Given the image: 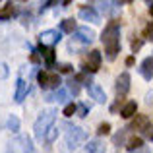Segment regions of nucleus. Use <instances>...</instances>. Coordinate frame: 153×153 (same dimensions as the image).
Returning a JSON list of instances; mask_svg holds the SVG:
<instances>
[{
	"label": "nucleus",
	"mask_w": 153,
	"mask_h": 153,
	"mask_svg": "<svg viewBox=\"0 0 153 153\" xmlns=\"http://www.w3.org/2000/svg\"><path fill=\"white\" fill-rule=\"evenodd\" d=\"M103 151V143L99 140H91L85 147V153H101Z\"/></svg>",
	"instance_id": "dca6fc26"
},
{
	"label": "nucleus",
	"mask_w": 153,
	"mask_h": 153,
	"mask_svg": "<svg viewBox=\"0 0 153 153\" xmlns=\"http://www.w3.org/2000/svg\"><path fill=\"white\" fill-rule=\"evenodd\" d=\"M60 83H62V79H60L58 74H49V87L60 89Z\"/></svg>",
	"instance_id": "412c9836"
},
{
	"label": "nucleus",
	"mask_w": 153,
	"mask_h": 153,
	"mask_svg": "<svg viewBox=\"0 0 153 153\" xmlns=\"http://www.w3.org/2000/svg\"><path fill=\"white\" fill-rule=\"evenodd\" d=\"M136 111H138L136 101H128L122 108H120V116H122V118H132V116L136 114Z\"/></svg>",
	"instance_id": "ddd939ff"
},
{
	"label": "nucleus",
	"mask_w": 153,
	"mask_h": 153,
	"mask_svg": "<svg viewBox=\"0 0 153 153\" xmlns=\"http://www.w3.org/2000/svg\"><path fill=\"white\" fill-rule=\"evenodd\" d=\"M126 132H128V128H124V130H120L118 134H114L112 143H114V146H122V143H124V138H126Z\"/></svg>",
	"instance_id": "4be33fe9"
},
{
	"label": "nucleus",
	"mask_w": 153,
	"mask_h": 153,
	"mask_svg": "<svg viewBox=\"0 0 153 153\" xmlns=\"http://www.w3.org/2000/svg\"><path fill=\"white\" fill-rule=\"evenodd\" d=\"M54 4H56V2H43V4H41V12H43V10H47L49 6H54Z\"/></svg>",
	"instance_id": "c9c22d12"
},
{
	"label": "nucleus",
	"mask_w": 153,
	"mask_h": 153,
	"mask_svg": "<svg viewBox=\"0 0 153 153\" xmlns=\"http://www.w3.org/2000/svg\"><path fill=\"white\" fill-rule=\"evenodd\" d=\"M142 45H143V41H142V39H134V41H132V51H140V49H142Z\"/></svg>",
	"instance_id": "c85d7f7f"
},
{
	"label": "nucleus",
	"mask_w": 153,
	"mask_h": 153,
	"mask_svg": "<svg viewBox=\"0 0 153 153\" xmlns=\"http://www.w3.org/2000/svg\"><path fill=\"white\" fill-rule=\"evenodd\" d=\"M22 142H23V151L25 153H33V143H31L29 138H23Z\"/></svg>",
	"instance_id": "cd10ccee"
},
{
	"label": "nucleus",
	"mask_w": 153,
	"mask_h": 153,
	"mask_svg": "<svg viewBox=\"0 0 153 153\" xmlns=\"http://www.w3.org/2000/svg\"><path fill=\"white\" fill-rule=\"evenodd\" d=\"M87 140V134L82 130V128H78V126H72V128H68V132H66V143L70 147H78L82 142H85Z\"/></svg>",
	"instance_id": "7ed1b4c3"
},
{
	"label": "nucleus",
	"mask_w": 153,
	"mask_h": 153,
	"mask_svg": "<svg viewBox=\"0 0 153 153\" xmlns=\"http://www.w3.org/2000/svg\"><path fill=\"white\" fill-rule=\"evenodd\" d=\"M60 29H62L64 33H74V31H78V27H76L74 19H64V22L60 23Z\"/></svg>",
	"instance_id": "a211bd4d"
},
{
	"label": "nucleus",
	"mask_w": 153,
	"mask_h": 153,
	"mask_svg": "<svg viewBox=\"0 0 153 153\" xmlns=\"http://www.w3.org/2000/svg\"><path fill=\"white\" fill-rule=\"evenodd\" d=\"M76 39H78L79 43H93V39H95V33L89 29V27H78V31H76V35H74Z\"/></svg>",
	"instance_id": "6e6552de"
},
{
	"label": "nucleus",
	"mask_w": 153,
	"mask_h": 153,
	"mask_svg": "<svg viewBox=\"0 0 153 153\" xmlns=\"http://www.w3.org/2000/svg\"><path fill=\"white\" fill-rule=\"evenodd\" d=\"M118 29H120V22L118 19H112V22L107 23V27L103 29V37H101L105 47L112 45V43H120L118 41Z\"/></svg>",
	"instance_id": "f03ea898"
},
{
	"label": "nucleus",
	"mask_w": 153,
	"mask_h": 153,
	"mask_svg": "<svg viewBox=\"0 0 153 153\" xmlns=\"http://www.w3.org/2000/svg\"><path fill=\"white\" fill-rule=\"evenodd\" d=\"M134 153H149V149H147V147H142V149H138V151H134Z\"/></svg>",
	"instance_id": "4c0bfd02"
},
{
	"label": "nucleus",
	"mask_w": 153,
	"mask_h": 153,
	"mask_svg": "<svg viewBox=\"0 0 153 153\" xmlns=\"http://www.w3.org/2000/svg\"><path fill=\"white\" fill-rule=\"evenodd\" d=\"M6 126H8V130H10V132H19V118L16 114H10Z\"/></svg>",
	"instance_id": "6ab92c4d"
},
{
	"label": "nucleus",
	"mask_w": 153,
	"mask_h": 153,
	"mask_svg": "<svg viewBox=\"0 0 153 153\" xmlns=\"http://www.w3.org/2000/svg\"><path fill=\"white\" fill-rule=\"evenodd\" d=\"M79 18L85 19V22H93V23L99 22V14H97V12H95L91 6H83L82 10H79Z\"/></svg>",
	"instance_id": "9b49d317"
},
{
	"label": "nucleus",
	"mask_w": 153,
	"mask_h": 153,
	"mask_svg": "<svg viewBox=\"0 0 153 153\" xmlns=\"http://www.w3.org/2000/svg\"><path fill=\"white\" fill-rule=\"evenodd\" d=\"M99 68H101V52H99V51H91L89 56H87V66H85V70L97 72Z\"/></svg>",
	"instance_id": "0eeeda50"
},
{
	"label": "nucleus",
	"mask_w": 153,
	"mask_h": 153,
	"mask_svg": "<svg viewBox=\"0 0 153 153\" xmlns=\"http://www.w3.org/2000/svg\"><path fill=\"white\" fill-rule=\"evenodd\" d=\"M12 14H14V4L8 2L6 6L0 10V19H8V18H12Z\"/></svg>",
	"instance_id": "aec40b11"
},
{
	"label": "nucleus",
	"mask_w": 153,
	"mask_h": 153,
	"mask_svg": "<svg viewBox=\"0 0 153 153\" xmlns=\"http://www.w3.org/2000/svg\"><path fill=\"white\" fill-rule=\"evenodd\" d=\"M76 111H78V107H76L74 103L66 105V107H64V116H68V118H70V116H74V114H76Z\"/></svg>",
	"instance_id": "a878e982"
},
{
	"label": "nucleus",
	"mask_w": 153,
	"mask_h": 153,
	"mask_svg": "<svg viewBox=\"0 0 153 153\" xmlns=\"http://www.w3.org/2000/svg\"><path fill=\"white\" fill-rule=\"evenodd\" d=\"M54 138H56V128H52V130L49 132V134H47V142L51 143V142H52V140H54Z\"/></svg>",
	"instance_id": "473e14b6"
},
{
	"label": "nucleus",
	"mask_w": 153,
	"mask_h": 153,
	"mask_svg": "<svg viewBox=\"0 0 153 153\" xmlns=\"http://www.w3.org/2000/svg\"><path fill=\"white\" fill-rule=\"evenodd\" d=\"M31 62H33V64H39V62H41V58H39V52H37V51H33V54H31Z\"/></svg>",
	"instance_id": "72a5a7b5"
},
{
	"label": "nucleus",
	"mask_w": 153,
	"mask_h": 153,
	"mask_svg": "<svg viewBox=\"0 0 153 153\" xmlns=\"http://www.w3.org/2000/svg\"><path fill=\"white\" fill-rule=\"evenodd\" d=\"M54 120H56V111H52V108H51V111L41 112V116L35 120V126H33L35 138H37V140L47 138V134L52 130V124H54Z\"/></svg>",
	"instance_id": "f257e3e1"
},
{
	"label": "nucleus",
	"mask_w": 153,
	"mask_h": 153,
	"mask_svg": "<svg viewBox=\"0 0 153 153\" xmlns=\"http://www.w3.org/2000/svg\"><path fill=\"white\" fill-rule=\"evenodd\" d=\"M142 143H143V140L140 138V136H134V138H130V140H128V146H126V149L134 153V151L142 149Z\"/></svg>",
	"instance_id": "4468645a"
},
{
	"label": "nucleus",
	"mask_w": 153,
	"mask_h": 153,
	"mask_svg": "<svg viewBox=\"0 0 153 153\" xmlns=\"http://www.w3.org/2000/svg\"><path fill=\"white\" fill-rule=\"evenodd\" d=\"M60 31L56 29H49V31H43L41 35H39V41H41V45L49 47V45H56V43L60 41Z\"/></svg>",
	"instance_id": "39448f33"
},
{
	"label": "nucleus",
	"mask_w": 153,
	"mask_h": 153,
	"mask_svg": "<svg viewBox=\"0 0 153 153\" xmlns=\"http://www.w3.org/2000/svg\"><path fill=\"white\" fill-rule=\"evenodd\" d=\"M149 14H151V18H153V2H149Z\"/></svg>",
	"instance_id": "58836bf2"
},
{
	"label": "nucleus",
	"mask_w": 153,
	"mask_h": 153,
	"mask_svg": "<svg viewBox=\"0 0 153 153\" xmlns=\"http://www.w3.org/2000/svg\"><path fill=\"white\" fill-rule=\"evenodd\" d=\"M54 60H56V52L54 49H49L45 52V62H47V66H52L54 64Z\"/></svg>",
	"instance_id": "b1692460"
},
{
	"label": "nucleus",
	"mask_w": 153,
	"mask_h": 153,
	"mask_svg": "<svg viewBox=\"0 0 153 153\" xmlns=\"http://www.w3.org/2000/svg\"><path fill=\"white\" fill-rule=\"evenodd\" d=\"M140 72H142V76L146 79H151L153 78V56H147V58L143 60L142 66H140Z\"/></svg>",
	"instance_id": "f8f14e48"
},
{
	"label": "nucleus",
	"mask_w": 153,
	"mask_h": 153,
	"mask_svg": "<svg viewBox=\"0 0 153 153\" xmlns=\"http://www.w3.org/2000/svg\"><path fill=\"white\" fill-rule=\"evenodd\" d=\"M78 111H79V116H85V114H87V105H82Z\"/></svg>",
	"instance_id": "f704fd0d"
},
{
	"label": "nucleus",
	"mask_w": 153,
	"mask_h": 153,
	"mask_svg": "<svg viewBox=\"0 0 153 153\" xmlns=\"http://www.w3.org/2000/svg\"><path fill=\"white\" fill-rule=\"evenodd\" d=\"M70 91H72L74 95L79 93V85H78V82H76V79H72V82H70Z\"/></svg>",
	"instance_id": "c756f323"
},
{
	"label": "nucleus",
	"mask_w": 153,
	"mask_h": 153,
	"mask_svg": "<svg viewBox=\"0 0 153 153\" xmlns=\"http://www.w3.org/2000/svg\"><path fill=\"white\" fill-rule=\"evenodd\" d=\"M87 91H89V97L91 99H95V103H107V95H105V91H103V87L101 85H97V83H91L89 87H87Z\"/></svg>",
	"instance_id": "423d86ee"
},
{
	"label": "nucleus",
	"mask_w": 153,
	"mask_h": 153,
	"mask_svg": "<svg viewBox=\"0 0 153 153\" xmlns=\"http://www.w3.org/2000/svg\"><path fill=\"white\" fill-rule=\"evenodd\" d=\"M126 66H134V56H128L126 58Z\"/></svg>",
	"instance_id": "e433bc0d"
},
{
	"label": "nucleus",
	"mask_w": 153,
	"mask_h": 153,
	"mask_svg": "<svg viewBox=\"0 0 153 153\" xmlns=\"http://www.w3.org/2000/svg\"><path fill=\"white\" fill-rule=\"evenodd\" d=\"M143 136H146L147 140H153V124H149V126L143 130Z\"/></svg>",
	"instance_id": "7c9ffc66"
},
{
	"label": "nucleus",
	"mask_w": 153,
	"mask_h": 153,
	"mask_svg": "<svg viewBox=\"0 0 153 153\" xmlns=\"http://www.w3.org/2000/svg\"><path fill=\"white\" fill-rule=\"evenodd\" d=\"M58 70L62 72V74H70V72H72V66H70V64H60Z\"/></svg>",
	"instance_id": "2f4dec72"
},
{
	"label": "nucleus",
	"mask_w": 153,
	"mask_h": 153,
	"mask_svg": "<svg viewBox=\"0 0 153 153\" xmlns=\"http://www.w3.org/2000/svg\"><path fill=\"white\" fill-rule=\"evenodd\" d=\"M47 101H58V103H64V101H66V91H64V89H56L54 93L47 95Z\"/></svg>",
	"instance_id": "f3484780"
},
{
	"label": "nucleus",
	"mask_w": 153,
	"mask_h": 153,
	"mask_svg": "<svg viewBox=\"0 0 153 153\" xmlns=\"http://www.w3.org/2000/svg\"><path fill=\"white\" fill-rule=\"evenodd\" d=\"M143 37H146V39H151V41H153V22H149V23L146 25V29H143Z\"/></svg>",
	"instance_id": "bb28decb"
},
{
	"label": "nucleus",
	"mask_w": 153,
	"mask_h": 153,
	"mask_svg": "<svg viewBox=\"0 0 153 153\" xmlns=\"http://www.w3.org/2000/svg\"><path fill=\"white\" fill-rule=\"evenodd\" d=\"M116 93L120 95V97H124V95L130 91V74L128 72H122V74L116 78Z\"/></svg>",
	"instance_id": "20e7f679"
},
{
	"label": "nucleus",
	"mask_w": 153,
	"mask_h": 153,
	"mask_svg": "<svg viewBox=\"0 0 153 153\" xmlns=\"http://www.w3.org/2000/svg\"><path fill=\"white\" fill-rule=\"evenodd\" d=\"M120 51V43H112V45H107L105 47V52H107V60H114L116 54Z\"/></svg>",
	"instance_id": "2eb2a0df"
},
{
	"label": "nucleus",
	"mask_w": 153,
	"mask_h": 153,
	"mask_svg": "<svg viewBox=\"0 0 153 153\" xmlns=\"http://www.w3.org/2000/svg\"><path fill=\"white\" fill-rule=\"evenodd\" d=\"M149 124H151V120L147 118L146 114H138L134 120H132V124H130V128H128V130H142L143 132L147 126H149Z\"/></svg>",
	"instance_id": "1a4fd4ad"
},
{
	"label": "nucleus",
	"mask_w": 153,
	"mask_h": 153,
	"mask_svg": "<svg viewBox=\"0 0 153 153\" xmlns=\"http://www.w3.org/2000/svg\"><path fill=\"white\" fill-rule=\"evenodd\" d=\"M37 82H39V85L45 89V87H49V74H45V72H39L37 74Z\"/></svg>",
	"instance_id": "5701e85b"
},
{
	"label": "nucleus",
	"mask_w": 153,
	"mask_h": 153,
	"mask_svg": "<svg viewBox=\"0 0 153 153\" xmlns=\"http://www.w3.org/2000/svg\"><path fill=\"white\" fill-rule=\"evenodd\" d=\"M25 95H27V83L23 82L22 78L16 82V93H14V101L16 103H22L23 99H25Z\"/></svg>",
	"instance_id": "9d476101"
},
{
	"label": "nucleus",
	"mask_w": 153,
	"mask_h": 153,
	"mask_svg": "<svg viewBox=\"0 0 153 153\" xmlns=\"http://www.w3.org/2000/svg\"><path fill=\"white\" fill-rule=\"evenodd\" d=\"M97 134H99V136H107V134H111V124H108V122H103V124H99V128H97Z\"/></svg>",
	"instance_id": "393cba45"
}]
</instances>
